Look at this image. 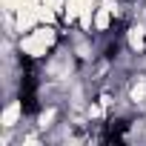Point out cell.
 <instances>
[{"instance_id":"6da1fadb","label":"cell","mask_w":146,"mask_h":146,"mask_svg":"<svg viewBox=\"0 0 146 146\" xmlns=\"http://www.w3.org/2000/svg\"><path fill=\"white\" fill-rule=\"evenodd\" d=\"M63 37H66L63 26H57V23H40L37 29H32V32H26V35L17 37V52H20V57L29 66H35V63L46 60L63 43Z\"/></svg>"},{"instance_id":"7a4b0ae2","label":"cell","mask_w":146,"mask_h":146,"mask_svg":"<svg viewBox=\"0 0 146 146\" xmlns=\"http://www.w3.org/2000/svg\"><path fill=\"white\" fill-rule=\"evenodd\" d=\"M26 120H29V112H26L23 95L6 98V100H3V109H0V129H12V132H17Z\"/></svg>"}]
</instances>
